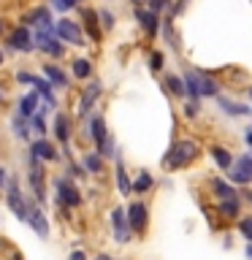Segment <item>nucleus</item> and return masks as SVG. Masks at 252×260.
Here are the masks:
<instances>
[{"instance_id":"nucleus-1","label":"nucleus","mask_w":252,"mask_h":260,"mask_svg":"<svg viewBox=\"0 0 252 260\" xmlns=\"http://www.w3.org/2000/svg\"><path fill=\"white\" fill-rule=\"evenodd\" d=\"M195 157H198V144L195 141H179V144H174L166 152L163 166L171 168V171H179V168H184L187 162H193Z\"/></svg>"},{"instance_id":"nucleus-2","label":"nucleus","mask_w":252,"mask_h":260,"mask_svg":"<svg viewBox=\"0 0 252 260\" xmlns=\"http://www.w3.org/2000/svg\"><path fill=\"white\" fill-rule=\"evenodd\" d=\"M184 87H187V92L190 95H217V84L211 81L209 76H203V73H195V71H190L184 76Z\"/></svg>"},{"instance_id":"nucleus-3","label":"nucleus","mask_w":252,"mask_h":260,"mask_svg":"<svg viewBox=\"0 0 252 260\" xmlns=\"http://www.w3.org/2000/svg\"><path fill=\"white\" fill-rule=\"evenodd\" d=\"M228 179L233 184H249L252 182V154H244V157L233 160V166L228 168Z\"/></svg>"},{"instance_id":"nucleus-4","label":"nucleus","mask_w":252,"mask_h":260,"mask_svg":"<svg viewBox=\"0 0 252 260\" xmlns=\"http://www.w3.org/2000/svg\"><path fill=\"white\" fill-rule=\"evenodd\" d=\"M128 225L133 233H144L146 225H149V209L144 203H130L128 209Z\"/></svg>"},{"instance_id":"nucleus-5","label":"nucleus","mask_w":252,"mask_h":260,"mask_svg":"<svg viewBox=\"0 0 252 260\" xmlns=\"http://www.w3.org/2000/svg\"><path fill=\"white\" fill-rule=\"evenodd\" d=\"M54 32H57V38L68 41V44H76V46H81V44H84V36H81V27H79L76 22H71V19H60V22H57V27H54Z\"/></svg>"},{"instance_id":"nucleus-6","label":"nucleus","mask_w":252,"mask_h":260,"mask_svg":"<svg viewBox=\"0 0 252 260\" xmlns=\"http://www.w3.org/2000/svg\"><path fill=\"white\" fill-rule=\"evenodd\" d=\"M111 225H114V241H117V244H128L130 241V225H128V214L122 209H114Z\"/></svg>"},{"instance_id":"nucleus-7","label":"nucleus","mask_w":252,"mask_h":260,"mask_svg":"<svg viewBox=\"0 0 252 260\" xmlns=\"http://www.w3.org/2000/svg\"><path fill=\"white\" fill-rule=\"evenodd\" d=\"M30 184H33L36 198L44 201L46 198V192H44V168H41V160L36 157V154L30 157Z\"/></svg>"},{"instance_id":"nucleus-8","label":"nucleus","mask_w":252,"mask_h":260,"mask_svg":"<svg viewBox=\"0 0 252 260\" xmlns=\"http://www.w3.org/2000/svg\"><path fill=\"white\" fill-rule=\"evenodd\" d=\"M36 46L52 57H62V44L54 38V32H36Z\"/></svg>"},{"instance_id":"nucleus-9","label":"nucleus","mask_w":252,"mask_h":260,"mask_svg":"<svg viewBox=\"0 0 252 260\" xmlns=\"http://www.w3.org/2000/svg\"><path fill=\"white\" fill-rule=\"evenodd\" d=\"M8 206L14 209V214L19 217V219H27L30 209H27V203H24V198H22V192H19V187H16V182L8 187Z\"/></svg>"},{"instance_id":"nucleus-10","label":"nucleus","mask_w":252,"mask_h":260,"mask_svg":"<svg viewBox=\"0 0 252 260\" xmlns=\"http://www.w3.org/2000/svg\"><path fill=\"white\" fill-rule=\"evenodd\" d=\"M57 192H60V201L65 203V206H79L81 195H79V190L68 182V179H57Z\"/></svg>"},{"instance_id":"nucleus-11","label":"nucleus","mask_w":252,"mask_h":260,"mask_svg":"<svg viewBox=\"0 0 252 260\" xmlns=\"http://www.w3.org/2000/svg\"><path fill=\"white\" fill-rule=\"evenodd\" d=\"M8 44H11V49H16V52H30L36 41L30 38V32L24 30V27H16L11 36H8Z\"/></svg>"},{"instance_id":"nucleus-12","label":"nucleus","mask_w":252,"mask_h":260,"mask_svg":"<svg viewBox=\"0 0 252 260\" xmlns=\"http://www.w3.org/2000/svg\"><path fill=\"white\" fill-rule=\"evenodd\" d=\"M30 24H36V32H54L52 16H49L46 8H36V11L30 14Z\"/></svg>"},{"instance_id":"nucleus-13","label":"nucleus","mask_w":252,"mask_h":260,"mask_svg":"<svg viewBox=\"0 0 252 260\" xmlns=\"http://www.w3.org/2000/svg\"><path fill=\"white\" fill-rule=\"evenodd\" d=\"M101 92H103V87L98 84V81H95V84H89L84 89V95H81V101H79V114H87L89 109H92V103L101 98Z\"/></svg>"},{"instance_id":"nucleus-14","label":"nucleus","mask_w":252,"mask_h":260,"mask_svg":"<svg viewBox=\"0 0 252 260\" xmlns=\"http://www.w3.org/2000/svg\"><path fill=\"white\" fill-rule=\"evenodd\" d=\"M33 154H36L38 160H57V149L49 141H36L33 144Z\"/></svg>"},{"instance_id":"nucleus-15","label":"nucleus","mask_w":252,"mask_h":260,"mask_svg":"<svg viewBox=\"0 0 252 260\" xmlns=\"http://www.w3.org/2000/svg\"><path fill=\"white\" fill-rule=\"evenodd\" d=\"M27 219H30V225L36 228V233L41 236V239H46V236H49V225H46V219H44V214H41L38 209H30V214H27Z\"/></svg>"},{"instance_id":"nucleus-16","label":"nucleus","mask_w":252,"mask_h":260,"mask_svg":"<svg viewBox=\"0 0 252 260\" xmlns=\"http://www.w3.org/2000/svg\"><path fill=\"white\" fill-rule=\"evenodd\" d=\"M136 19L141 22V27L149 32V36H154V30H158V16H154L152 11H141V8H138V11H136Z\"/></svg>"},{"instance_id":"nucleus-17","label":"nucleus","mask_w":252,"mask_h":260,"mask_svg":"<svg viewBox=\"0 0 252 260\" xmlns=\"http://www.w3.org/2000/svg\"><path fill=\"white\" fill-rule=\"evenodd\" d=\"M54 133H57L60 141H68V138H71V122H68L65 114H57V117H54Z\"/></svg>"},{"instance_id":"nucleus-18","label":"nucleus","mask_w":252,"mask_h":260,"mask_svg":"<svg viewBox=\"0 0 252 260\" xmlns=\"http://www.w3.org/2000/svg\"><path fill=\"white\" fill-rule=\"evenodd\" d=\"M117 187H119V192H122V195L133 192V184H130L128 171H125V166H122V162H117Z\"/></svg>"},{"instance_id":"nucleus-19","label":"nucleus","mask_w":252,"mask_h":260,"mask_svg":"<svg viewBox=\"0 0 252 260\" xmlns=\"http://www.w3.org/2000/svg\"><path fill=\"white\" fill-rule=\"evenodd\" d=\"M211 154H214V160H217V166L219 168H231L233 166V157H231V152L228 149H223V146H211Z\"/></svg>"},{"instance_id":"nucleus-20","label":"nucleus","mask_w":252,"mask_h":260,"mask_svg":"<svg viewBox=\"0 0 252 260\" xmlns=\"http://www.w3.org/2000/svg\"><path fill=\"white\" fill-rule=\"evenodd\" d=\"M211 190H214V195H217V198H223V201L236 198L233 187H231V184H225V182H219V179H211Z\"/></svg>"},{"instance_id":"nucleus-21","label":"nucleus","mask_w":252,"mask_h":260,"mask_svg":"<svg viewBox=\"0 0 252 260\" xmlns=\"http://www.w3.org/2000/svg\"><path fill=\"white\" fill-rule=\"evenodd\" d=\"M92 138L98 141V146H103V144H106V138H109V133H106V122H103V117H95V119H92Z\"/></svg>"},{"instance_id":"nucleus-22","label":"nucleus","mask_w":252,"mask_h":260,"mask_svg":"<svg viewBox=\"0 0 252 260\" xmlns=\"http://www.w3.org/2000/svg\"><path fill=\"white\" fill-rule=\"evenodd\" d=\"M36 109H38V92H30L27 98H22V109H19L22 117H33Z\"/></svg>"},{"instance_id":"nucleus-23","label":"nucleus","mask_w":252,"mask_h":260,"mask_svg":"<svg viewBox=\"0 0 252 260\" xmlns=\"http://www.w3.org/2000/svg\"><path fill=\"white\" fill-rule=\"evenodd\" d=\"M46 76H49V81H52V87H68L65 73L60 68H54V65H46Z\"/></svg>"},{"instance_id":"nucleus-24","label":"nucleus","mask_w":252,"mask_h":260,"mask_svg":"<svg viewBox=\"0 0 252 260\" xmlns=\"http://www.w3.org/2000/svg\"><path fill=\"white\" fill-rule=\"evenodd\" d=\"M81 16H84V24H87L89 36H92V38H101V30H98V24H95L98 14H95V11H89V8H84V11H81Z\"/></svg>"},{"instance_id":"nucleus-25","label":"nucleus","mask_w":252,"mask_h":260,"mask_svg":"<svg viewBox=\"0 0 252 260\" xmlns=\"http://www.w3.org/2000/svg\"><path fill=\"white\" fill-rule=\"evenodd\" d=\"M33 84H36V89L46 98L49 106H54V92H52V84H49V81H44V79H33Z\"/></svg>"},{"instance_id":"nucleus-26","label":"nucleus","mask_w":252,"mask_h":260,"mask_svg":"<svg viewBox=\"0 0 252 260\" xmlns=\"http://www.w3.org/2000/svg\"><path fill=\"white\" fill-rule=\"evenodd\" d=\"M219 214H223V217H239V201H236V198L223 201V206H219Z\"/></svg>"},{"instance_id":"nucleus-27","label":"nucleus","mask_w":252,"mask_h":260,"mask_svg":"<svg viewBox=\"0 0 252 260\" xmlns=\"http://www.w3.org/2000/svg\"><path fill=\"white\" fill-rule=\"evenodd\" d=\"M73 73H76V79H87L89 73H92V65H89L87 60H76L73 62Z\"/></svg>"},{"instance_id":"nucleus-28","label":"nucleus","mask_w":252,"mask_h":260,"mask_svg":"<svg viewBox=\"0 0 252 260\" xmlns=\"http://www.w3.org/2000/svg\"><path fill=\"white\" fill-rule=\"evenodd\" d=\"M149 187H152V174H146V171H141V176L136 179L133 190H136V192H146Z\"/></svg>"},{"instance_id":"nucleus-29","label":"nucleus","mask_w":252,"mask_h":260,"mask_svg":"<svg viewBox=\"0 0 252 260\" xmlns=\"http://www.w3.org/2000/svg\"><path fill=\"white\" fill-rule=\"evenodd\" d=\"M166 84H168V89L174 95H184V81L182 79H176V76H166Z\"/></svg>"},{"instance_id":"nucleus-30","label":"nucleus","mask_w":252,"mask_h":260,"mask_svg":"<svg viewBox=\"0 0 252 260\" xmlns=\"http://www.w3.org/2000/svg\"><path fill=\"white\" fill-rule=\"evenodd\" d=\"M219 106L225 109V114H233V117H239V114H247V109L239 103H231V101H219Z\"/></svg>"},{"instance_id":"nucleus-31","label":"nucleus","mask_w":252,"mask_h":260,"mask_svg":"<svg viewBox=\"0 0 252 260\" xmlns=\"http://www.w3.org/2000/svg\"><path fill=\"white\" fill-rule=\"evenodd\" d=\"M14 130H16V136H19V138H27V127H24V122H22V114L14 119Z\"/></svg>"},{"instance_id":"nucleus-32","label":"nucleus","mask_w":252,"mask_h":260,"mask_svg":"<svg viewBox=\"0 0 252 260\" xmlns=\"http://www.w3.org/2000/svg\"><path fill=\"white\" fill-rule=\"evenodd\" d=\"M84 162H87V168H89V171H101V157H98V154H89Z\"/></svg>"},{"instance_id":"nucleus-33","label":"nucleus","mask_w":252,"mask_h":260,"mask_svg":"<svg viewBox=\"0 0 252 260\" xmlns=\"http://www.w3.org/2000/svg\"><path fill=\"white\" fill-rule=\"evenodd\" d=\"M52 3L60 8V11H68V8H73L76 6V0H52Z\"/></svg>"},{"instance_id":"nucleus-34","label":"nucleus","mask_w":252,"mask_h":260,"mask_svg":"<svg viewBox=\"0 0 252 260\" xmlns=\"http://www.w3.org/2000/svg\"><path fill=\"white\" fill-rule=\"evenodd\" d=\"M241 233H244V236H247V239L252 241V217H249V219H244V222H241Z\"/></svg>"},{"instance_id":"nucleus-35","label":"nucleus","mask_w":252,"mask_h":260,"mask_svg":"<svg viewBox=\"0 0 252 260\" xmlns=\"http://www.w3.org/2000/svg\"><path fill=\"white\" fill-rule=\"evenodd\" d=\"M166 3H168V0H152V3H149V11H152V14H158Z\"/></svg>"},{"instance_id":"nucleus-36","label":"nucleus","mask_w":252,"mask_h":260,"mask_svg":"<svg viewBox=\"0 0 252 260\" xmlns=\"http://www.w3.org/2000/svg\"><path fill=\"white\" fill-rule=\"evenodd\" d=\"M101 19H103L106 27H114V16H111L109 11H101Z\"/></svg>"},{"instance_id":"nucleus-37","label":"nucleus","mask_w":252,"mask_h":260,"mask_svg":"<svg viewBox=\"0 0 252 260\" xmlns=\"http://www.w3.org/2000/svg\"><path fill=\"white\" fill-rule=\"evenodd\" d=\"M163 68V57L160 54H152V71H160Z\"/></svg>"},{"instance_id":"nucleus-38","label":"nucleus","mask_w":252,"mask_h":260,"mask_svg":"<svg viewBox=\"0 0 252 260\" xmlns=\"http://www.w3.org/2000/svg\"><path fill=\"white\" fill-rule=\"evenodd\" d=\"M195 109H198L195 103H187V106H184V114H187V117H195Z\"/></svg>"},{"instance_id":"nucleus-39","label":"nucleus","mask_w":252,"mask_h":260,"mask_svg":"<svg viewBox=\"0 0 252 260\" xmlns=\"http://www.w3.org/2000/svg\"><path fill=\"white\" fill-rule=\"evenodd\" d=\"M71 260H87V257H84V252H73Z\"/></svg>"},{"instance_id":"nucleus-40","label":"nucleus","mask_w":252,"mask_h":260,"mask_svg":"<svg viewBox=\"0 0 252 260\" xmlns=\"http://www.w3.org/2000/svg\"><path fill=\"white\" fill-rule=\"evenodd\" d=\"M244 138H247V144H249V146H252V127H249V130H247V136H244Z\"/></svg>"},{"instance_id":"nucleus-41","label":"nucleus","mask_w":252,"mask_h":260,"mask_svg":"<svg viewBox=\"0 0 252 260\" xmlns=\"http://www.w3.org/2000/svg\"><path fill=\"white\" fill-rule=\"evenodd\" d=\"M95 260H114V257H109V255H98Z\"/></svg>"},{"instance_id":"nucleus-42","label":"nucleus","mask_w":252,"mask_h":260,"mask_svg":"<svg viewBox=\"0 0 252 260\" xmlns=\"http://www.w3.org/2000/svg\"><path fill=\"white\" fill-rule=\"evenodd\" d=\"M3 179H6V171H3V168H0V184H3Z\"/></svg>"},{"instance_id":"nucleus-43","label":"nucleus","mask_w":252,"mask_h":260,"mask_svg":"<svg viewBox=\"0 0 252 260\" xmlns=\"http://www.w3.org/2000/svg\"><path fill=\"white\" fill-rule=\"evenodd\" d=\"M247 257L252 260V244H249V247H247Z\"/></svg>"},{"instance_id":"nucleus-44","label":"nucleus","mask_w":252,"mask_h":260,"mask_svg":"<svg viewBox=\"0 0 252 260\" xmlns=\"http://www.w3.org/2000/svg\"><path fill=\"white\" fill-rule=\"evenodd\" d=\"M0 62H3V52H0Z\"/></svg>"},{"instance_id":"nucleus-45","label":"nucleus","mask_w":252,"mask_h":260,"mask_svg":"<svg viewBox=\"0 0 252 260\" xmlns=\"http://www.w3.org/2000/svg\"><path fill=\"white\" fill-rule=\"evenodd\" d=\"M133 3H144V0H133Z\"/></svg>"},{"instance_id":"nucleus-46","label":"nucleus","mask_w":252,"mask_h":260,"mask_svg":"<svg viewBox=\"0 0 252 260\" xmlns=\"http://www.w3.org/2000/svg\"><path fill=\"white\" fill-rule=\"evenodd\" d=\"M0 30H3V22H0Z\"/></svg>"},{"instance_id":"nucleus-47","label":"nucleus","mask_w":252,"mask_h":260,"mask_svg":"<svg viewBox=\"0 0 252 260\" xmlns=\"http://www.w3.org/2000/svg\"><path fill=\"white\" fill-rule=\"evenodd\" d=\"M14 260H16V257H14Z\"/></svg>"}]
</instances>
